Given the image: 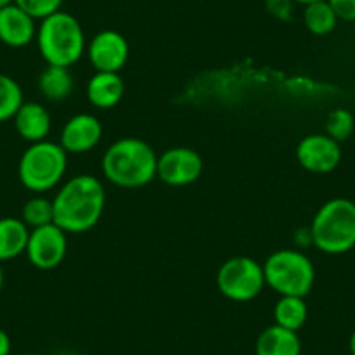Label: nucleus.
I'll use <instances>...</instances> for the list:
<instances>
[{
    "label": "nucleus",
    "instance_id": "nucleus-9",
    "mask_svg": "<svg viewBox=\"0 0 355 355\" xmlns=\"http://www.w3.org/2000/svg\"><path fill=\"white\" fill-rule=\"evenodd\" d=\"M67 232L61 230L56 223L30 230L26 256L39 270H54L67 258L68 239Z\"/></svg>",
    "mask_w": 355,
    "mask_h": 355
},
{
    "label": "nucleus",
    "instance_id": "nucleus-34",
    "mask_svg": "<svg viewBox=\"0 0 355 355\" xmlns=\"http://www.w3.org/2000/svg\"><path fill=\"white\" fill-rule=\"evenodd\" d=\"M19 355H37V354H32V352H25V354H19Z\"/></svg>",
    "mask_w": 355,
    "mask_h": 355
},
{
    "label": "nucleus",
    "instance_id": "nucleus-22",
    "mask_svg": "<svg viewBox=\"0 0 355 355\" xmlns=\"http://www.w3.org/2000/svg\"><path fill=\"white\" fill-rule=\"evenodd\" d=\"M21 220L25 221L30 230L54 223L53 200L42 196H35L28 199L21 209Z\"/></svg>",
    "mask_w": 355,
    "mask_h": 355
},
{
    "label": "nucleus",
    "instance_id": "nucleus-3",
    "mask_svg": "<svg viewBox=\"0 0 355 355\" xmlns=\"http://www.w3.org/2000/svg\"><path fill=\"white\" fill-rule=\"evenodd\" d=\"M37 46L47 64L70 68L85 54L87 40L84 28L73 15L54 12L37 26Z\"/></svg>",
    "mask_w": 355,
    "mask_h": 355
},
{
    "label": "nucleus",
    "instance_id": "nucleus-32",
    "mask_svg": "<svg viewBox=\"0 0 355 355\" xmlns=\"http://www.w3.org/2000/svg\"><path fill=\"white\" fill-rule=\"evenodd\" d=\"M12 2H15V0H0V8H4V6L12 4Z\"/></svg>",
    "mask_w": 355,
    "mask_h": 355
},
{
    "label": "nucleus",
    "instance_id": "nucleus-25",
    "mask_svg": "<svg viewBox=\"0 0 355 355\" xmlns=\"http://www.w3.org/2000/svg\"><path fill=\"white\" fill-rule=\"evenodd\" d=\"M266 12L279 21H291L295 15V2L293 0H265Z\"/></svg>",
    "mask_w": 355,
    "mask_h": 355
},
{
    "label": "nucleus",
    "instance_id": "nucleus-12",
    "mask_svg": "<svg viewBox=\"0 0 355 355\" xmlns=\"http://www.w3.org/2000/svg\"><path fill=\"white\" fill-rule=\"evenodd\" d=\"M103 138V125L93 114H77L68 119L60 135V145L67 153L82 155L96 148Z\"/></svg>",
    "mask_w": 355,
    "mask_h": 355
},
{
    "label": "nucleus",
    "instance_id": "nucleus-11",
    "mask_svg": "<svg viewBox=\"0 0 355 355\" xmlns=\"http://www.w3.org/2000/svg\"><path fill=\"white\" fill-rule=\"evenodd\" d=\"M85 54L96 71L119 73L129 60L128 39L115 30H101L87 42Z\"/></svg>",
    "mask_w": 355,
    "mask_h": 355
},
{
    "label": "nucleus",
    "instance_id": "nucleus-28",
    "mask_svg": "<svg viewBox=\"0 0 355 355\" xmlns=\"http://www.w3.org/2000/svg\"><path fill=\"white\" fill-rule=\"evenodd\" d=\"M11 338L4 329H0V355H11Z\"/></svg>",
    "mask_w": 355,
    "mask_h": 355
},
{
    "label": "nucleus",
    "instance_id": "nucleus-10",
    "mask_svg": "<svg viewBox=\"0 0 355 355\" xmlns=\"http://www.w3.org/2000/svg\"><path fill=\"white\" fill-rule=\"evenodd\" d=\"M296 160L309 173L329 174L340 166L341 146L326 132H313L298 143Z\"/></svg>",
    "mask_w": 355,
    "mask_h": 355
},
{
    "label": "nucleus",
    "instance_id": "nucleus-6",
    "mask_svg": "<svg viewBox=\"0 0 355 355\" xmlns=\"http://www.w3.org/2000/svg\"><path fill=\"white\" fill-rule=\"evenodd\" d=\"M68 169V153L60 143L49 139L32 143L18 162V178L26 190L49 192L63 182Z\"/></svg>",
    "mask_w": 355,
    "mask_h": 355
},
{
    "label": "nucleus",
    "instance_id": "nucleus-29",
    "mask_svg": "<svg viewBox=\"0 0 355 355\" xmlns=\"http://www.w3.org/2000/svg\"><path fill=\"white\" fill-rule=\"evenodd\" d=\"M348 350H350V355H355V331L352 333L350 340H348Z\"/></svg>",
    "mask_w": 355,
    "mask_h": 355
},
{
    "label": "nucleus",
    "instance_id": "nucleus-8",
    "mask_svg": "<svg viewBox=\"0 0 355 355\" xmlns=\"http://www.w3.org/2000/svg\"><path fill=\"white\" fill-rule=\"evenodd\" d=\"M204 171L199 152L189 146H173L157 159V178L167 187H189Z\"/></svg>",
    "mask_w": 355,
    "mask_h": 355
},
{
    "label": "nucleus",
    "instance_id": "nucleus-17",
    "mask_svg": "<svg viewBox=\"0 0 355 355\" xmlns=\"http://www.w3.org/2000/svg\"><path fill=\"white\" fill-rule=\"evenodd\" d=\"M30 228L21 218H0V263L11 261L26 251Z\"/></svg>",
    "mask_w": 355,
    "mask_h": 355
},
{
    "label": "nucleus",
    "instance_id": "nucleus-18",
    "mask_svg": "<svg viewBox=\"0 0 355 355\" xmlns=\"http://www.w3.org/2000/svg\"><path fill=\"white\" fill-rule=\"evenodd\" d=\"M73 75L70 68L64 67H53L47 64L46 70H42L39 77V89L46 100L53 103H60L70 98L73 93Z\"/></svg>",
    "mask_w": 355,
    "mask_h": 355
},
{
    "label": "nucleus",
    "instance_id": "nucleus-7",
    "mask_svg": "<svg viewBox=\"0 0 355 355\" xmlns=\"http://www.w3.org/2000/svg\"><path fill=\"white\" fill-rule=\"evenodd\" d=\"M216 286L230 302H252L266 288L263 265L249 256H234L218 268Z\"/></svg>",
    "mask_w": 355,
    "mask_h": 355
},
{
    "label": "nucleus",
    "instance_id": "nucleus-15",
    "mask_svg": "<svg viewBox=\"0 0 355 355\" xmlns=\"http://www.w3.org/2000/svg\"><path fill=\"white\" fill-rule=\"evenodd\" d=\"M124 91L122 77L112 71H96L85 85V96L98 110H112L117 107L124 98Z\"/></svg>",
    "mask_w": 355,
    "mask_h": 355
},
{
    "label": "nucleus",
    "instance_id": "nucleus-23",
    "mask_svg": "<svg viewBox=\"0 0 355 355\" xmlns=\"http://www.w3.org/2000/svg\"><path fill=\"white\" fill-rule=\"evenodd\" d=\"M324 129H326V135L329 138H333L338 143H343L354 132L355 119L352 112L347 110V108H334V110L327 114Z\"/></svg>",
    "mask_w": 355,
    "mask_h": 355
},
{
    "label": "nucleus",
    "instance_id": "nucleus-33",
    "mask_svg": "<svg viewBox=\"0 0 355 355\" xmlns=\"http://www.w3.org/2000/svg\"><path fill=\"white\" fill-rule=\"evenodd\" d=\"M56 355H75V354H71V352H60V354Z\"/></svg>",
    "mask_w": 355,
    "mask_h": 355
},
{
    "label": "nucleus",
    "instance_id": "nucleus-1",
    "mask_svg": "<svg viewBox=\"0 0 355 355\" xmlns=\"http://www.w3.org/2000/svg\"><path fill=\"white\" fill-rule=\"evenodd\" d=\"M105 204L103 183L93 174H77L67 180L54 196V223L67 234H85L100 223Z\"/></svg>",
    "mask_w": 355,
    "mask_h": 355
},
{
    "label": "nucleus",
    "instance_id": "nucleus-5",
    "mask_svg": "<svg viewBox=\"0 0 355 355\" xmlns=\"http://www.w3.org/2000/svg\"><path fill=\"white\" fill-rule=\"evenodd\" d=\"M265 284L279 296L306 298L315 282V266L300 249H279L263 263Z\"/></svg>",
    "mask_w": 355,
    "mask_h": 355
},
{
    "label": "nucleus",
    "instance_id": "nucleus-21",
    "mask_svg": "<svg viewBox=\"0 0 355 355\" xmlns=\"http://www.w3.org/2000/svg\"><path fill=\"white\" fill-rule=\"evenodd\" d=\"M25 103L21 85L9 75L0 73V124L15 119L16 112Z\"/></svg>",
    "mask_w": 355,
    "mask_h": 355
},
{
    "label": "nucleus",
    "instance_id": "nucleus-2",
    "mask_svg": "<svg viewBox=\"0 0 355 355\" xmlns=\"http://www.w3.org/2000/svg\"><path fill=\"white\" fill-rule=\"evenodd\" d=\"M157 159L148 143L128 136L108 146L101 159V173L119 189H141L157 178Z\"/></svg>",
    "mask_w": 355,
    "mask_h": 355
},
{
    "label": "nucleus",
    "instance_id": "nucleus-27",
    "mask_svg": "<svg viewBox=\"0 0 355 355\" xmlns=\"http://www.w3.org/2000/svg\"><path fill=\"white\" fill-rule=\"evenodd\" d=\"M293 242H295L296 249H300V251L306 248H313V239H312V232H310V227L298 228V230L295 232Z\"/></svg>",
    "mask_w": 355,
    "mask_h": 355
},
{
    "label": "nucleus",
    "instance_id": "nucleus-13",
    "mask_svg": "<svg viewBox=\"0 0 355 355\" xmlns=\"http://www.w3.org/2000/svg\"><path fill=\"white\" fill-rule=\"evenodd\" d=\"M37 37L35 19L12 4L0 8V42L8 47L21 49L30 46Z\"/></svg>",
    "mask_w": 355,
    "mask_h": 355
},
{
    "label": "nucleus",
    "instance_id": "nucleus-26",
    "mask_svg": "<svg viewBox=\"0 0 355 355\" xmlns=\"http://www.w3.org/2000/svg\"><path fill=\"white\" fill-rule=\"evenodd\" d=\"M340 21H355V0H327Z\"/></svg>",
    "mask_w": 355,
    "mask_h": 355
},
{
    "label": "nucleus",
    "instance_id": "nucleus-24",
    "mask_svg": "<svg viewBox=\"0 0 355 355\" xmlns=\"http://www.w3.org/2000/svg\"><path fill=\"white\" fill-rule=\"evenodd\" d=\"M15 4L32 16L35 21H42L54 12L61 11L63 0H15Z\"/></svg>",
    "mask_w": 355,
    "mask_h": 355
},
{
    "label": "nucleus",
    "instance_id": "nucleus-4",
    "mask_svg": "<svg viewBox=\"0 0 355 355\" xmlns=\"http://www.w3.org/2000/svg\"><path fill=\"white\" fill-rule=\"evenodd\" d=\"M313 248L324 254L340 256L355 248V202L334 197L324 202L310 223Z\"/></svg>",
    "mask_w": 355,
    "mask_h": 355
},
{
    "label": "nucleus",
    "instance_id": "nucleus-30",
    "mask_svg": "<svg viewBox=\"0 0 355 355\" xmlns=\"http://www.w3.org/2000/svg\"><path fill=\"white\" fill-rule=\"evenodd\" d=\"M295 4H302V6H309L312 4V2H317V0H293Z\"/></svg>",
    "mask_w": 355,
    "mask_h": 355
},
{
    "label": "nucleus",
    "instance_id": "nucleus-14",
    "mask_svg": "<svg viewBox=\"0 0 355 355\" xmlns=\"http://www.w3.org/2000/svg\"><path fill=\"white\" fill-rule=\"evenodd\" d=\"M15 128L16 132L21 136V139L32 143H39L47 139L53 125L49 110L44 105L37 101H25L19 107V110L15 115Z\"/></svg>",
    "mask_w": 355,
    "mask_h": 355
},
{
    "label": "nucleus",
    "instance_id": "nucleus-31",
    "mask_svg": "<svg viewBox=\"0 0 355 355\" xmlns=\"http://www.w3.org/2000/svg\"><path fill=\"white\" fill-rule=\"evenodd\" d=\"M4 288V270H2V265H0V291Z\"/></svg>",
    "mask_w": 355,
    "mask_h": 355
},
{
    "label": "nucleus",
    "instance_id": "nucleus-16",
    "mask_svg": "<svg viewBox=\"0 0 355 355\" xmlns=\"http://www.w3.org/2000/svg\"><path fill=\"white\" fill-rule=\"evenodd\" d=\"M254 352L256 355H302V340L296 331L274 324L259 333Z\"/></svg>",
    "mask_w": 355,
    "mask_h": 355
},
{
    "label": "nucleus",
    "instance_id": "nucleus-19",
    "mask_svg": "<svg viewBox=\"0 0 355 355\" xmlns=\"http://www.w3.org/2000/svg\"><path fill=\"white\" fill-rule=\"evenodd\" d=\"M309 319V306L305 298L298 296H281L274 306V324L284 327V329L296 331L298 333L305 326Z\"/></svg>",
    "mask_w": 355,
    "mask_h": 355
},
{
    "label": "nucleus",
    "instance_id": "nucleus-20",
    "mask_svg": "<svg viewBox=\"0 0 355 355\" xmlns=\"http://www.w3.org/2000/svg\"><path fill=\"white\" fill-rule=\"evenodd\" d=\"M338 21L340 19L334 15L327 0H317L303 9V23H305L306 30L317 37L329 35L336 28Z\"/></svg>",
    "mask_w": 355,
    "mask_h": 355
}]
</instances>
